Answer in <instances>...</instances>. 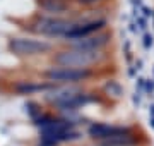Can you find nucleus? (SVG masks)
<instances>
[{
  "label": "nucleus",
  "mask_w": 154,
  "mask_h": 146,
  "mask_svg": "<svg viewBox=\"0 0 154 146\" xmlns=\"http://www.w3.org/2000/svg\"><path fill=\"white\" fill-rule=\"evenodd\" d=\"M45 98L51 105H57L60 110H65V112H77L82 105H86L89 101L88 95H84L79 88L70 84L48 88L45 91Z\"/></svg>",
  "instance_id": "1"
},
{
  "label": "nucleus",
  "mask_w": 154,
  "mask_h": 146,
  "mask_svg": "<svg viewBox=\"0 0 154 146\" xmlns=\"http://www.w3.org/2000/svg\"><path fill=\"white\" fill-rule=\"evenodd\" d=\"M99 50H84V48H72V50L58 52L55 55V64L58 67L69 69H89L99 60Z\"/></svg>",
  "instance_id": "2"
},
{
  "label": "nucleus",
  "mask_w": 154,
  "mask_h": 146,
  "mask_svg": "<svg viewBox=\"0 0 154 146\" xmlns=\"http://www.w3.org/2000/svg\"><path fill=\"white\" fill-rule=\"evenodd\" d=\"M135 134L132 125H116V124H105V122H93L88 127V136L94 143L111 139V138H120V136Z\"/></svg>",
  "instance_id": "3"
},
{
  "label": "nucleus",
  "mask_w": 154,
  "mask_h": 146,
  "mask_svg": "<svg viewBox=\"0 0 154 146\" xmlns=\"http://www.w3.org/2000/svg\"><path fill=\"white\" fill-rule=\"evenodd\" d=\"M9 50L19 57H34L51 50V45L45 40L34 38H14L9 41Z\"/></svg>",
  "instance_id": "4"
},
{
  "label": "nucleus",
  "mask_w": 154,
  "mask_h": 146,
  "mask_svg": "<svg viewBox=\"0 0 154 146\" xmlns=\"http://www.w3.org/2000/svg\"><path fill=\"white\" fill-rule=\"evenodd\" d=\"M46 79L57 84H75L91 76L89 69H69V67H51L46 71Z\"/></svg>",
  "instance_id": "5"
},
{
  "label": "nucleus",
  "mask_w": 154,
  "mask_h": 146,
  "mask_svg": "<svg viewBox=\"0 0 154 146\" xmlns=\"http://www.w3.org/2000/svg\"><path fill=\"white\" fill-rule=\"evenodd\" d=\"M75 24L65 19H58V17H41L38 23L34 24V29L45 36H51V38H58V36H67L74 29Z\"/></svg>",
  "instance_id": "6"
},
{
  "label": "nucleus",
  "mask_w": 154,
  "mask_h": 146,
  "mask_svg": "<svg viewBox=\"0 0 154 146\" xmlns=\"http://www.w3.org/2000/svg\"><path fill=\"white\" fill-rule=\"evenodd\" d=\"M106 21L105 19H98V21H89V23H84V24H79V26H74L70 33L67 34L65 38L69 41H77V40H82L86 36H91V34H96L99 33L101 29L105 28Z\"/></svg>",
  "instance_id": "7"
},
{
  "label": "nucleus",
  "mask_w": 154,
  "mask_h": 146,
  "mask_svg": "<svg viewBox=\"0 0 154 146\" xmlns=\"http://www.w3.org/2000/svg\"><path fill=\"white\" fill-rule=\"evenodd\" d=\"M110 36L106 33H96L91 34V36H86L82 40H77V41H72L74 48H84V50H101L103 46L108 43Z\"/></svg>",
  "instance_id": "8"
},
{
  "label": "nucleus",
  "mask_w": 154,
  "mask_h": 146,
  "mask_svg": "<svg viewBox=\"0 0 154 146\" xmlns=\"http://www.w3.org/2000/svg\"><path fill=\"white\" fill-rule=\"evenodd\" d=\"M139 139L135 134L130 136H120V138H111V139L96 143V146H137Z\"/></svg>",
  "instance_id": "9"
},
{
  "label": "nucleus",
  "mask_w": 154,
  "mask_h": 146,
  "mask_svg": "<svg viewBox=\"0 0 154 146\" xmlns=\"http://www.w3.org/2000/svg\"><path fill=\"white\" fill-rule=\"evenodd\" d=\"M50 86L48 84H34V83H21L16 86V91L19 95H34L38 91H46Z\"/></svg>",
  "instance_id": "10"
},
{
  "label": "nucleus",
  "mask_w": 154,
  "mask_h": 146,
  "mask_svg": "<svg viewBox=\"0 0 154 146\" xmlns=\"http://www.w3.org/2000/svg\"><path fill=\"white\" fill-rule=\"evenodd\" d=\"M105 90L110 93L113 98H120L122 96V93H123V90H122V86L116 83V81H108L106 83V86H105Z\"/></svg>",
  "instance_id": "11"
},
{
  "label": "nucleus",
  "mask_w": 154,
  "mask_h": 146,
  "mask_svg": "<svg viewBox=\"0 0 154 146\" xmlns=\"http://www.w3.org/2000/svg\"><path fill=\"white\" fill-rule=\"evenodd\" d=\"M43 7H45L48 12H62L63 9H65V7L62 5L60 2H57V0H48V2H46Z\"/></svg>",
  "instance_id": "12"
},
{
  "label": "nucleus",
  "mask_w": 154,
  "mask_h": 146,
  "mask_svg": "<svg viewBox=\"0 0 154 146\" xmlns=\"http://www.w3.org/2000/svg\"><path fill=\"white\" fill-rule=\"evenodd\" d=\"M151 45H152V36H151V34H146V36H144V46L149 48Z\"/></svg>",
  "instance_id": "13"
},
{
  "label": "nucleus",
  "mask_w": 154,
  "mask_h": 146,
  "mask_svg": "<svg viewBox=\"0 0 154 146\" xmlns=\"http://www.w3.org/2000/svg\"><path fill=\"white\" fill-rule=\"evenodd\" d=\"M81 4H94V2H99V0H79Z\"/></svg>",
  "instance_id": "14"
}]
</instances>
